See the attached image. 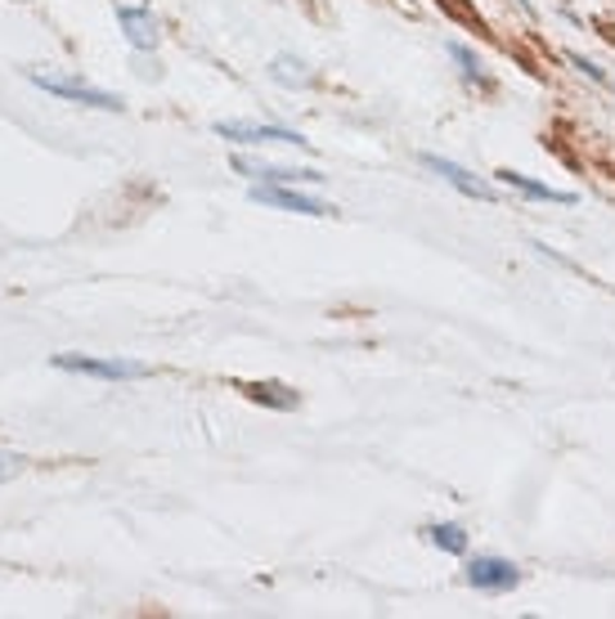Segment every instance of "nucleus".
Here are the masks:
<instances>
[{
  "instance_id": "nucleus-1",
  "label": "nucleus",
  "mask_w": 615,
  "mask_h": 619,
  "mask_svg": "<svg viewBox=\"0 0 615 619\" xmlns=\"http://www.w3.org/2000/svg\"><path fill=\"white\" fill-rule=\"evenodd\" d=\"M27 77L41 86V90H50V95H59V99H67V103L99 108V113H122V108H126L122 95L99 90V86H90V82H82V77H59V72H27Z\"/></svg>"
},
{
  "instance_id": "nucleus-2",
  "label": "nucleus",
  "mask_w": 615,
  "mask_h": 619,
  "mask_svg": "<svg viewBox=\"0 0 615 619\" xmlns=\"http://www.w3.org/2000/svg\"><path fill=\"white\" fill-rule=\"evenodd\" d=\"M54 369L63 373H82V377H99V382H139L149 377V369L135 359H99V355H54Z\"/></svg>"
},
{
  "instance_id": "nucleus-3",
  "label": "nucleus",
  "mask_w": 615,
  "mask_h": 619,
  "mask_svg": "<svg viewBox=\"0 0 615 619\" xmlns=\"http://www.w3.org/2000/svg\"><path fill=\"white\" fill-rule=\"evenodd\" d=\"M467 584L477 593H513L521 584V570L508 557H472L467 561Z\"/></svg>"
},
{
  "instance_id": "nucleus-4",
  "label": "nucleus",
  "mask_w": 615,
  "mask_h": 619,
  "mask_svg": "<svg viewBox=\"0 0 615 619\" xmlns=\"http://www.w3.org/2000/svg\"><path fill=\"white\" fill-rule=\"evenodd\" d=\"M422 166L436 175V179H445L450 189H458L463 198H477V202H494L499 198V189L494 185H485L481 175H472V171H463L458 162H450V158H436V153H422Z\"/></svg>"
},
{
  "instance_id": "nucleus-5",
  "label": "nucleus",
  "mask_w": 615,
  "mask_h": 619,
  "mask_svg": "<svg viewBox=\"0 0 615 619\" xmlns=\"http://www.w3.org/2000/svg\"><path fill=\"white\" fill-rule=\"evenodd\" d=\"M216 135L234 139V144H293V149H310V139L302 131H287V126H257V122H216Z\"/></svg>"
},
{
  "instance_id": "nucleus-6",
  "label": "nucleus",
  "mask_w": 615,
  "mask_h": 619,
  "mask_svg": "<svg viewBox=\"0 0 615 619\" xmlns=\"http://www.w3.org/2000/svg\"><path fill=\"white\" fill-rule=\"evenodd\" d=\"M234 171H243L251 185H319V171L310 166H274V162H261V158H234Z\"/></svg>"
},
{
  "instance_id": "nucleus-7",
  "label": "nucleus",
  "mask_w": 615,
  "mask_h": 619,
  "mask_svg": "<svg viewBox=\"0 0 615 619\" xmlns=\"http://www.w3.org/2000/svg\"><path fill=\"white\" fill-rule=\"evenodd\" d=\"M251 198L279 211H293V215H333L329 202H319L315 194H302L297 185H251Z\"/></svg>"
},
{
  "instance_id": "nucleus-8",
  "label": "nucleus",
  "mask_w": 615,
  "mask_h": 619,
  "mask_svg": "<svg viewBox=\"0 0 615 619\" xmlns=\"http://www.w3.org/2000/svg\"><path fill=\"white\" fill-rule=\"evenodd\" d=\"M118 23H122V32H126V41H131L135 50H158V41H162V32H158V18H153L149 10H135V5H122V10H118Z\"/></svg>"
},
{
  "instance_id": "nucleus-9",
  "label": "nucleus",
  "mask_w": 615,
  "mask_h": 619,
  "mask_svg": "<svg viewBox=\"0 0 615 619\" xmlns=\"http://www.w3.org/2000/svg\"><path fill=\"white\" fill-rule=\"evenodd\" d=\"M499 185H508V189H517V194H526V198H539V202H562V207L575 202V194L553 189V185H544V179H530V175H521V171H499Z\"/></svg>"
},
{
  "instance_id": "nucleus-10",
  "label": "nucleus",
  "mask_w": 615,
  "mask_h": 619,
  "mask_svg": "<svg viewBox=\"0 0 615 619\" xmlns=\"http://www.w3.org/2000/svg\"><path fill=\"white\" fill-rule=\"evenodd\" d=\"M247 395L257 399V405H270V409H297L302 405V395L293 386H283V382H247Z\"/></svg>"
},
{
  "instance_id": "nucleus-11",
  "label": "nucleus",
  "mask_w": 615,
  "mask_h": 619,
  "mask_svg": "<svg viewBox=\"0 0 615 619\" xmlns=\"http://www.w3.org/2000/svg\"><path fill=\"white\" fill-rule=\"evenodd\" d=\"M270 77H274L279 86H297V90H306V86L315 82V72H310L302 59H293V54H274Z\"/></svg>"
},
{
  "instance_id": "nucleus-12",
  "label": "nucleus",
  "mask_w": 615,
  "mask_h": 619,
  "mask_svg": "<svg viewBox=\"0 0 615 619\" xmlns=\"http://www.w3.org/2000/svg\"><path fill=\"white\" fill-rule=\"evenodd\" d=\"M427 538L436 543L441 553H450V557H463L467 553V530L463 525H454V521H441V525H427Z\"/></svg>"
},
{
  "instance_id": "nucleus-13",
  "label": "nucleus",
  "mask_w": 615,
  "mask_h": 619,
  "mask_svg": "<svg viewBox=\"0 0 615 619\" xmlns=\"http://www.w3.org/2000/svg\"><path fill=\"white\" fill-rule=\"evenodd\" d=\"M450 59L458 63V77L463 82H477V86H490V77H485V67H481V59L467 50L463 41H450Z\"/></svg>"
},
{
  "instance_id": "nucleus-14",
  "label": "nucleus",
  "mask_w": 615,
  "mask_h": 619,
  "mask_svg": "<svg viewBox=\"0 0 615 619\" xmlns=\"http://www.w3.org/2000/svg\"><path fill=\"white\" fill-rule=\"evenodd\" d=\"M23 467H27V458H23V454H14V449H0V485L14 481Z\"/></svg>"
},
{
  "instance_id": "nucleus-15",
  "label": "nucleus",
  "mask_w": 615,
  "mask_h": 619,
  "mask_svg": "<svg viewBox=\"0 0 615 619\" xmlns=\"http://www.w3.org/2000/svg\"><path fill=\"white\" fill-rule=\"evenodd\" d=\"M570 63H575V67H580V72H585V77H589V82H598V86H606V72H602L598 63H589V59H580V54H570Z\"/></svg>"
}]
</instances>
